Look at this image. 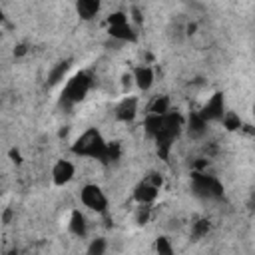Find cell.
<instances>
[{"label":"cell","instance_id":"obj_1","mask_svg":"<svg viewBox=\"0 0 255 255\" xmlns=\"http://www.w3.org/2000/svg\"><path fill=\"white\" fill-rule=\"evenodd\" d=\"M72 151L78 153V155L94 157V159H106L108 143L102 139L100 131H96V129H88L86 133H82V135L76 139Z\"/></svg>","mask_w":255,"mask_h":255},{"label":"cell","instance_id":"obj_2","mask_svg":"<svg viewBox=\"0 0 255 255\" xmlns=\"http://www.w3.org/2000/svg\"><path fill=\"white\" fill-rule=\"evenodd\" d=\"M90 86H92L90 76H88L86 72H80V74H76V76L66 84L64 92H62V100L68 102V104H76V102H80V100L86 98Z\"/></svg>","mask_w":255,"mask_h":255},{"label":"cell","instance_id":"obj_3","mask_svg":"<svg viewBox=\"0 0 255 255\" xmlns=\"http://www.w3.org/2000/svg\"><path fill=\"white\" fill-rule=\"evenodd\" d=\"M193 189L197 195H203V197H221L223 195L221 183L213 175H205V173H193Z\"/></svg>","mask_w":255,"mask_h":255},{"label":"cell","instance_id":"obj_4","mask_svg":"<svg viewBox=\"0 0 255 255\" xmlns=\"http://www.w3.org/2000/svg\"><path fill=\"white\" fill-rule=\"evenodd\" d=\"M80 199H82V203H84L88 209L98 211V213L106 211V207H108V197H106L104 191H102L98 185H94V183L84 185V189L80 191Z\"/></svg>","mask_w":255,"mask_h":255},{"label":"cell","instance_id":"obj_5","mask_svg":"<svg viewBox=\"0 0 255 255\" xmlns=\"http://www.w3.org/2000/svg\"><path fill=\"white\" fill-rule=\"evenodd\" d=\"M108 26H110V34L114 38H118V40H124V42L126 40H129V42L135 40V34L128 24V16L126 14L116 12V14L108 16Z\"/></svg>","mask_w":255,"mask_h":255},{"label":"cell","instance_id":"obj_6","mask_svg":"<svg viewBox=\"0 0 255 255\" xmlns=\"http://www.w3.org/2000/svg\"><path fill=\"white\" fill-rule=\"evenodd\" d=\"M159 185H161V177H159L157 173H153V177L145 179L143 183H139V185L135 187V191H133L135 201H137V203H141V205H147V203L155 201Z\"/></svg>","mask_w":255,"mask_h":255},{"label":"cell","instance_id":"obj_7","mask_svg":"<svg viewBox=\"0 0 255 255\" xmlns=\"http://www.w3.org/2000/svg\"><path fill=\"white\" fill-rule=\"evenodd\" d=\"M74 171H76V167H74L72 161L60 159V161L52 167V179H54L56 185H64V183H68V181L74 177Z\"/></svg>","mask_w":255,"mask_h":255},{"label":"cell","instance_id":"obj_8","mask_svg":"<svg viewBox=\"0 0 255 255\" xmlns=\"http://www.w3.org/2000/svg\"><path fill=\"white\" fill-rule=\"evenodd\" d=\"M199 114L203 120H221L223 118V96L221 94L211 96V100H207V104L203 106Z\"/></svg>","mask_w":255,"mask_h":255},{"label":"cell","instance_id":"obj_9","mask_svg":"<svg viewBox=\"0 0 255 255\" xmlns=\"http://www.w3.org/2000/svg\"><path fill=\"white\" fill-rule=\"evenodd\" d=\"M135 112H137V100L135 98H126V100H122L118 104L116 118L122 120V122H131L133 116H135Z\"/></svg>","mask_w":255,"mask_h":255},{"label":"cell","instance_id":"obj_10","mask_svg":"<svg viewBox=\"0 0 255 255\" xmlns=\"http://www.w3.org/2000/svg\"><path fill=\"white\" fill-rule=\"evenodd\" d=\"M133 80H135V84H137L139 90H149V86L153 84V72H151V68H147V66L135 68Z\"/></svg>","mask_w":255,"mask_h":255},{"label":"cell","instance_id":"obj_11","mask_svg":"<svg viewBox=\"0 0 255 255\" xmlns=\"http://www.w3.org/2000/svg\"><path fill=\"white\" fill-rule=\"evenodd\" d=\"M76 8H78V14L84 20H90V18H94L98 14L100 0H76Z\"/></svg>","mask_w":255,"mask_h":255},{"label":"cell","instance_id":"obj_12","mask_svg":"<svg viewBox=\"0 0 255 255\" xmlns=\"http://www.w3.org/2000/svg\"><path fill=\"white\" fill-rule=\"evenodd\" d=\"M205 128H207V120H203L199 112H195V114L189 116V133H191L193 137L203 135V133H205Z\"/></svg>","mask_w":255,"mask_h":255},{"label":"cell","instance_id":"obj_13","mask_svg":"<svg viewBox=\"0 0 255 255\" xmlns=\"http://www.w3.org/2000/svg\"><path fill=\"white\" fill-rule=\"evenodd\" d=\"M70 231L74 233V235H78V237H82L84 233H86V219H84V215L76 209V211H72V217H70Z\"/></svg>","mask_w":255,"mask_h":255},{"label":"cell","instance_id":"obj_14","mask_svg":"<svg viewBox=\"0 0 255 255\" xmlns=\"http://www.w3.org/2000/svg\"><path fill=\"white\" fill-rule=\"evenodd\" d=\"M68 68H70V64L68 62H62V64H58L52 72H50V84L54 86V84H58L64 76H66V72H68Z\"/></svg>","mask_w":255,"mask_h":255},{"label":"cell","instance_id":"obj_15","mask_svg":"<svg viewBox=\"0 0 255 255\" xmlns=\"http://www.w3.org/2000/svg\"><path fill=\"white\" fill-rule=\"evenodd\" d=\"M167 108H169V100L165 98V96H161V98H157L153 104H151V114H157V116H163V114H167Z\"/></svg>","mask_w":255,"mask_h":255},{"label":"cell","instance_id":"obj_16","mask_svg":"<svg viewBox=\"0 0 255 255\" xmlns=\"http://www.w3.org/2000/svg\"><path fill=\"white\" fill-rule=\"evenodd\" d=\"M223 126L233 131V129H239L241 128V120L235 114H223Z\"/></svg>","mask_w":255,"mask_h":255},{"label":"cell","instance_id":"obj_17","mask_svg":"<svg viewBox=\"0 0 255 255\" xmlns=\"http://www.w3.org/2000/svg\"><path fill=\"white\" fill-rule=\"evenodd\" d=\"M207 231H209V221L207 219H199V221L193 223V235L195 237H203V235H207Z\"/></svg>","mask_w":255,"mask_h":255},{"label":"cell","instance_id":"obj_18","mask_svg":"<svg viewBox=\"0 0 255 255\" xmlns=\"http://www.w3.org/2000/svg\"><path fill=\"white\" fill-rule=\"evenodd\" d=\"M104 249H106L104 239H94L92 245L88 247V251H90V253H96V255H98V253H104Z\"/></svg>","mask_w":255,"mask_h":255},{"label":"cell","instance_id":"obj_19","mask_svg":"<svg viewBox=\"0 0 255 255\" xmlns=\"http://www.w3.org/2000/svg\"><path fill=\"white\" fill-rule=\"evenodd\" d=\"M155 249H157L159 253H171V247H169V243H167V239H165V237H159V239H157Z\"/></svg>","mask_w":255,"mask_h":255},{"label":"cell","instance_id":"obj_20","mask_svg":"<svg viewBox=\"0 0 255 255\" xmlns=\"http://www.w3.org/2000/svg\"><path fill=\"white\" fill-rule=\"evenodd\" d=\"M147 217H149V209H147V207H141L139 213H137V223H145Z\"/></svg>","mask_w":255,"mask_h":255},{"label":"cell","instance_id":"obj_21","mask_svg":"<svg viewBox=\"0 0 255 255\" xmlns=\"http://www.w3.org/2000/svg\"><path fill=\"white\" fill-rule=\"evenodd\" d=\"M10 155L14 157V161H20V153H18L16 149H12V151H10Z\"/></svg>","mask_w":255,"mask_h":255},{"label":"cell","instance_id":"obj_22","mask_svg":"<svg viewBox=\"0 0 255 255\" xmlns=\"http://www.w3.org/2000/svg\"><path fill=\"white\" fill-rule=\"evenodd\" d=\"M24 52H26V46H18V50H16V54H18V56H22Z\"/></svg>","mask_w":255,"mask_h":255},{"label":"cell","instance_id":"obj_23","mask_svg":"<svg viewBox=\"0 0 255 255\" xmlns=\"http://www.w3.org/2000/svg\"><path fill=\"white\" fill-rule=\"evenodd\" d=\"M2 20H4V10L0 8V22H2Z\"/></svg>","mask_w":255,"mask_h":255}]
</instances>
